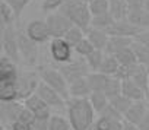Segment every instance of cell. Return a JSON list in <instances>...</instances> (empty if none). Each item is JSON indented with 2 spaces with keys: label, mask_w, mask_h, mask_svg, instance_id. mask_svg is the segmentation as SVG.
Wrapping results in <instances>:
<instances>
[{
  "label": "cell",
  "mask_w": 149,
  "mask_h": 130,
  "mask_svg": "<svg viewBox=\"0 0 149 130\" xmlns=\"http://www.w3.org/2000/svg\"><path fill=\"white\" fill-rule=\"evenodd\" d=\"M72 130H88L95 123V114L89 98H69L66 104Z\"/></svg>",
  "instance_id": "obj_1"
},
{
  "label": "cell",
  "mask_w": 149,
  "mask_h": 130,
  "mask_svg": "<svg viewBox=\"0 0 149 130\" xmlns=\"http://www.w3.org/2000/svg\"><path fill=\"white\" fill-rule=\"evenodd\" d=\"M74 26L82 28L85 32L91 28V21H92V13L89 10L88 3L84 2H73V0H66L58 9Z\"/></svg>",
  "instance_id": "obj_2"
},
{
  "label": "cell",
  "mask_w": 149,
  "mask_h": 130,
  "mask_svg": "<svg viewBox=\"0 0 149 130\" xmlns=\"http://www.w3.org/2000/svg\"><path fill=\"white\" fill-rule=\"evenodd\" d=\"M38 75H40L41 82H44L45 85H48L53 89H56L66 99L70 98V95H69V82H67L64 75L57 67L41 66V67H38Z\"/></svg>",
  "instance_id": "obj_3"
},
{
  "label": "cell",
  "mask_w": 149,
  "mask_h": 130,
  "mask_svg": "<svg viewBox=\"0 0 149 130\" xmlns=\"http://www.w3.org/2000/svg\"><path fill=\"white\" fill-rule=\"evenodd\" d=\"M18 28L16 25H8L2 26V50L3 54L12 58L13 61L19 63L21 61V54H19V42H18Z\"/></svg>",
  "instance_id": "obj_4"
},
{
  "label": "cell",
  "mask_w": 149,
  "mask_h": 130,
  "mask_svg": "<svg viewBox=\"0 0 149 130\" xmlns=\"http://www.w3.org/2000/svg\"><path fill=\"white\" fill-rule=\"evenodd\" d=\"M18 42H19V54L21 60L26 66H37L38 63V44L32 41L25 31H18Z\"/></svg>",
  "instance_id": "obj_5"
},
{
  "label": "cell",
  "mask_w": 149,
  "mask_h": 130,
  "mask_svg": "<svg viewBox=\"0 0 149 130\" xmlns=\"http://www.w3.org/2000/svg\"><path fill=\"white\" fill-rule=\"evenodd\" d=\"M56 67L64 75L67 82H72V81L79 79V78H86L91 73V69H89L88 63L84 57H79L76 60L73 58L72 61L64 63V64H56Z\"/></svg>",
  "instance_id": "obj_6"
},
{
  "label": "cell",
  "mask_w": 149,
  "mask_h": 130,
  "mask_svg": "<svg viewBox=\"0 0 149 130\" xmlns=\"http://www.w3.org/2000/svg\"><path fill=\"white\" fill-rule=\"evenodd\" d=\"M48 53L56 64H64L73 60V47L64 38H51L48 45Z\"/></svg>",
  "instance_id": "obj_7"
},
{
  "label": "cell",
  "mask_w": 149,
  "mask_h": 130,
  "mask_svg": "<svg viewBox=\"0 0 149 130\" xmlns=\"http://www.w3.org/2000/svg\"><path fill=\"white\" fill-rule=\"evenodd\" d=\"M45 22L48 25V31H50L51 38H64L67 31L73 26V24L58 10L48 13L45 18Z\"/></svg>",
  "instance_id": "obj_8"
},
{
  "label": "cell",
  "mask_w": 149,
  "mask_h": 130,
  "mask_svg": "<svg viewBox=\"0 0 149 130\" xmlns=\"http://www.w3.org/2000/svg\"><path fill=\"white\" fill-rule=\"evenodd\" d=\"M40 82H41V79H40L38 72L37 73L35 72H21L19 73V79L16 82L18 92H19V99L25 101L28 97L35 94Z\"/></svg>",
  "instance_id": "obj_9"
},
{
  "label": "cell",
  "mask_w": 149,
  "mask_h": 130,
  "mask_svg": "<svg viewBox=\"0 0 149 130\" xmlns=\"http://www.w3.org/2000/svg\"><path fill=\"white\" fill-rule=\"evenodd\" d=\"M35 94H38L50 108H57V110H64L66 108L67 99L63 95H60L56 89H53L51 86L45 85L44 82H40Z\"/></svg>",
  "instance_id": "obj_10"
},
{
  "label": "cell",
  "mask_w": 149,
  "mask_h": 130,
  "mask_svg": "<svg viewBox=\"0 0 149 130\" xmlns=\"http://www.w3.org/2000/svg\"><path fill=\"white\" fill-rule=\"evenodd\" d=\"M25 32L37 44H44V42L51 40V35H50V31H48V25H47V22L44 19L29 21L26 28H25Z\"/></svg>",
  "instance_id": "obj_11"
},
{
  "label": "cell",
  "mask_w": 149,
  "mask_h": 130,
  "mask_svg": "<svg viewBox=\"0 0 149 130\" xmlns=\"http://www.w3.org/2000/svg\"><path fill=\"white\" fill-rule=\"evenodd\" d=\"M16 61L2 54L0 57V83H16L19 79V70Z\"/></svg>",
  "instance_id": "obj_12"
},
{
  "label": "cell",
  "mask_w": 149,
  "mask_h": 130,
  "mask_svg": "<svg viewBox=\"0 0 149 130\" xmlns=\"http://www.w3.org/2000/svg\"><path fill=\"white\" fill-rule=\"evenodd\" d=\"M24 104L19 101H12V102H2L0 107V115H2V127H10L12 123H15L24 110Z\"/></svg>",
  "instance_id": "obj_13"
},
{
  "label": "cell",
  "mask_w": 149,
  "mask_h": 130,
  "mask_svg": "<svg viewBox=\"0 0 149 130\" xmlns=\"http://www.w3.org/2000/svg\"><path fill=\"white\" fill-rule=\"evenodd\" d=\"M24 105L29 111H32L37 118H50L53 115L51 114V108L44 102V99L38 94H32L31 97H28L24 101Z\"/></svg>",
  "instance_id": "obj_14"
},
{
  "label": "cell",
  "mask_w": 149,
  "mask_h": 130,
  "mask_svg": "<svg viewBox=\"0 0 149 130\" xmlns=\"http://www.w3.org/2000/svg\"><path fill=\"white\" fill-rule=\"evenodd\" d=\"M140 31H143V29L133 25L129 19H121V21H116L105 32L110 37L118 35V37H132V38H134V35H137Z\"/></svg>",
  "instance_id": "obj_15"
},
{
  "label": "cell",
  "mask_w": 149,
  "mask_h": 130,
  "mask_svg": "<svg viewBox=\"0 0 149 130\" xmlns=\"http://www.w3.org/2000/svg\"><path fill=\"white\" fill-rule=\"evenodd\" d=\"M121 94L126 95L132 101H143L148 99L146 92L132 79H123L121 81Z\"/></svg>",
  "instance_id": "obj_16"
},
{
  "label": "cell",
  "mask_w": 149,
  "mask_h": 130,
  "mask_svg": "<svg viewBox=\"0 0 149 130\" xmlns=\"http://www.w3.org/2000/svg\"><path fill=\"white\" fill-rule=\"evenodd\" d=\"M148 111H149V104H146L145 99L143 101H133V104L130 105V108L124 114V120L134 123V124H139V121L146 115Z\"/></svg>",
  "instance_id": "obj_17"
},
{
  "label": "cell",
  "mask_w": 149,
  "mask_h": 130,
  "mask_svg": "<svg viewBox=\"0 0 149 130\" xmlns=\"http://www.w3.org/2000/svg\"><path fill=\"white\" fill-rule=\"evenodd\" d=\"M91 88L86 78H79L69 82V95L70 98H89Z\"/></svg>",
  "instance_id": "obj_18"
},
{
  "label": "cell",
  "mask_w": 149,
  "mask_h": 130,
  "mask_svg": "<svg viewBox=\"0 0 149 130\" xmlns=\"http://www.w3.org/2000/svg\"><path fill=\"white\" fill-rule=\"evenodd\" d=\"M127 19L140 29H149V10H146L143 6L130 8Z\"/></svg>",
  "instance_id": "obj_19"
},
{
  "label": "cell",
  "mask_w": 149,
  "mask_h": 130,
  "mask_svg": "<svg viewBox=\"0 0 149 130\" xmlns=\"http://www.w3.org/2000/svg\"><path fill=\"white\" fill-rule=\"evenodd\" d=\"M86 38L92 42V45L97 50H104V51H105V48L108 45V41H110V35L105 31L97 29V28H89L86 31Z\"/></svg>",
  "instance_id": "obj_20"
},
{
  "label": "cell",
  "mask_w": 149,
  "mask_h": 130,
  "mask_svg": "<svg viewBox=\"0 0 149 130\" xmlns=\"http://www.w3.org/2000/svg\"><path fill=\"white\" fill-rule=\"evenodd\" d=\"M133 42H134V38H132V37L113 35V37H110V41H108V45H107V48H105V53L114 56V54L118 53L120 50L127 48V47H132Z\"/></svg>",
  "instance_id": "obj_21"
},
{
  "label": "cell",
  "mask_w": 149,
  "mask_h": 130,
  "mask_svg": "<svg viewBox=\"0 0 149 130\" xmlns=\"http://www.w3.org/2000/svg\"><path fill=\"white\" fill-rule=\"evenodd\" d=\"M130 12V5L127 0H110V13L114 16L116 21L127 19Z\"/></svg>",
  "instance_id": "obj_22"
},
{
  "label": "cell",
  "mask_w": 149,
  "mask_h": 130,
  "mask_svg": "<svg viewBox=\"0 0 149 130\" xmlns=\"http://www.w3.org/2000/svg\"><path fill=\"white\" fill-rule=\"evenodd\" d=\"M108 78L110 76H107V75H104L101 72H91L86 76L88 83H89V88H91L92 92H104Z\"/></svg>",
  "instance_id": "obj_23"
},
{
  "label": "cell",
  "mask_w": 149,
  "mask_h": 130,
  "mask_svg": "<svg viewBox=\"0 0 149 130\" xmlns=\"http://www.w3.org/2000/svg\"><path fill=\"white\" fill-rule=\"evenodd\" d=\"M21 101L16 83H0V102Z\"/></svg>",
  "instance_id": "obj_24"
},
{
  "label": "cell",
  "mask_w": 149,
  "mask_h": 130,
  "mask_svg": "<svg viewBox=\"0 0 149 130\" xmlns=\"http://www.w3.org/2000/svg\"><path fill=\"white\" fill-rule=\"evenodd\" d=\"M120 67H121V66H120L118 60H117L113 54H107V53H105V58H104V61H102V66H101L100 72L104 73V75H107V76H117Z\"/></svg>",
  "instance_id": "obj_25"
},
{
  "label": "cell",
  "mask_w": 149,
  "mask_h": 130,
  "mask_svg": "<svg viewBox=\"0 0 149 130\" xmlns=\"http://www.w3.org/2000/svg\"><path fill=\"white\" fill-rule=\"evenodd\" d=\"M114 57L118 60L121 67H129V66H133V64L137 63V57H136V54H134V51H133L132 47H127V48L120 50L118 53L114 54Z\"/></svg>",
  "instance_id": "obj_26"
},
{
  "label": "cell",
  "mask_w": 149,
  "mask_h": 130,
  "mask_svg": "<svg viewBox=\"0 0 149 130\" xmlns=\"http://www.w3.org/2000/svg\"><path fill=\"white\" fill-rule=\"evenodd\" d=\"M116 22L114 16L107 12V13H102V15H97V16H92V21H91V28H97V29H102V31H107L113 24Z\"/></svg>",
  "instance_id": "obj_27"
},
{
  "label": "cell",
  "mask_w": 149,
  "mask_h": 130,
  "mask_svg": "<svg viewBox=\"0 0 149 130\" xmlns=\"http://www.w3.org/2000/svg\"><path fill=\"white\" fill-rule=\"evenodd\" d=\"M104 58H105V51H104V50H97V48H95L88 57H85V60H86V63H88L91 72H100Z\"/></svg>",
  "instance_id": "obj_28"
},
{
  "label": "cell",
  "mask_w": 149,
  "mask_h": 130,
  "mask_svg": "<svg viewBox=\"0 0 149 130\" xmlns=\"http://www.w3.org/2000/svg\"><path fill=\"white\" fill-rule=\"evenodd\" d=\"M16 15L13 12V9L6 3V2H0V22L2 26H8V25H13L16 22Z\"/></svg>",
  "instance_id": "obj_29"
},
{
  "label": "cell",
  "mask_w": 149,
  "mask_h": 130,
  "mask_svg": "<svg viewBox=\"0 0 149 130\" xmlns=\"http://www.w3.org/2000/svg\"><path fill=\"white\" fill-rule=\"evenodd\" d=\"M86 37V32L82 29V28H79V26H72L69 31H67V34L64 35V40L74 48V47H76L84 38Z\"/></svg>",
  "instance_id": "obj_30"
},
{
  "label": "cell",
  "mask_w": 149,
  "mask_h": 130,
  "mask_svg": "<svg viewBox=\"0 0 149 130\" xmlns=\"http://www.w3.org/2000/svg\"><path fill=\"white\" fill-rule=\"evenodd\" d=\"M89 101L94 107V110L100 114L108 104H110V98L104 94V92H91L89 95Z\"/></svg>",
  "instance_id": "obj_31"
},
{
  "label": "cell",
  "mask_w": 149,
  "mask_h": 130,
  "mask_svg": "<svg viewBox=\"0 0 149 130\" xmlns=\"http://www.w3.org/2000/svg\"><path fill=\"white\" fill-rule=\"evenodd\" d=\"M110 104L117 110V111H120L123 115L126 114V111L130 108V105L133 104V101L132 99H129L126 95H123V94H118V95H116V97H113V98H110Z\"/></svg>",
  "instance_id": "obj_32"
},
{
  "label": "cell",
  "mask_w": 149,
  "mask_h": 130,
  "mask_svg": "<svg viewBox=\"0 0 149 130\" xmlns=\"http://www.w3.org/2000/svg\"><path fill=\"white\" fill-rule=\"evenodd\" d=\"M48 130H72V126H70L69 118L53 114L48 121Z\"/></svg>",
  "instance_id": "obj_33"
},
{
  "label": "cell",
  "mask_w": 149,
  "mask_h": 130,
  "mask_svg": "<svg viewBox=\"0 0 149 130\" xmlns=\"http://www.w3.org/2000/svg\"><path fill=\"white\" fill-rule=\"evenodd\" d=\"M132 48H133V51H134V54L137 57V63H140V64H143V66L149 67V47H146V45L134 41L132 44Z\"/></svg>",
  "instance_id": "obj_34"
},
{
  "label": "cell",
  "mask_w": 149,
  "mask_h": 130,
  "mask_svg": "<svg viewBox=\"0 0 149 130\" xmlns=\"http://www.w3.org/2000/svg\"><path fill=\"white\" fill-rule=\"evenodd\" d=\"M88 6L92 16L102 15V13L110 12V0H89Z\"/></svg>",
  "instance_id": "obj_35"
},
{
  "label": "cell",
  "mask_w": 149,
  "mask_h": 130,
  "mask_svg": "<svg viewBox=\"0 0 149 130\" xmlns=\"http://www.w3.org/2000/svg\"><path fill=\"white\" fill-rule=\"evenodd\" d=\"M104 94H105L108 98H113V97L121 94V79H118V78H116V76H110L108 81H107Z\"/></svg>",
  "instance_id": "obj_36"
},
{
  "label": "cell",
  "mask_w": 149,
  "mask_h": 130,
  "mask_svg": "<svg viewBox=\"0 0 149 130\" xmlns=\"http://www.w3.org/2000/svg\"><path fill=\"white\" fill-rule=\"evenodd\" d=\"M73 50H74V53H76L79 57H84V58H85V57H88V56L95 50V47H94V45H92V42L85 37V38H84V40L76 45V47H74Z\"/></svg>",
  "instance_id": "obj_37"
},
{
  "label": "cell",
  "mask_w": 149,
  "mask_h": 130,
  "mask_svg": "<svg viewBox=\"0 0 149 130\" xmlns=\"http://www.w3.org/2000/svg\"><path fill=\"white\" fill-rule=\"evenodd\" d=\"M3 2H6L13 9V12L16 15V19H19L21 15H22V12L25 10V8L32 2V0H3Z\"/></svg>",
  "instance_id": "obj_38"
},
{
  "label": "cell",
  "mask_w": 149,
  "mask_h": 130,
  "mask_svg": "<svg viewBox=\"0 0 149 130\" xmlns=\"http://www.w3.org/2000/svg\"><path fill=\"white\" fill-rule=\"evenodd\" d=\"M64 2H66V0H42L41 10L45 12L47 15L48 13H53V12H57Z\"/></svg>",
  "instance_id": "obj_39"
},
{
  "label": "cell",
  "mask_w": 149,
  "mask_h": 130,
  "mask_svg": "<svg viewBox=\"0 0 149 130\" xmlns=\"http://www.w3.org/2000/svg\"><path fill=\"white\" fill-rule=\"evenodd\" d=\"M100 115L107 117V118H111V120H124V115H123L120 111H117L111 104H108V105L100 113Z\"/></svg>",
  "instance_id": "obj_40"
},
{
  "label": "cell",
  "mask_w": 149,
  "mask_h": 130,
  "mask_svg": "<svg viewBox=\"0 0 149 130\" xmlns=\"http://www.w3.org/2000/svg\"><path fill=\"white\" fill-rule=\"evenodd\" d=\"M18 120L19 121H24V123H26V124H34V121H35V114L32 113V111H29L26 107H24V110L21 111V114H19V117H18Z\"/></svg>",
  "instance_id": "obj_41"
},
{
  "label": "cell",
  "mask_w": 149,
  "mask_h": 130,
  "mask_svg": "<svg viewBox=\"0 0 149 130\" xmlns=\"http://www.w3.org/2000/svg\"><path fill=\"white\" fill-rule=\"evenodd\" d=\"M134 41L136 42H140V44H143L146 47H149V29H143L137 35H134Z\"/></svg>",
  "instance_id": "obj_42"
},
{
  "label": "cell",
  "mask_w": 149,
  "mask_h": 130,
  "mask_svg": "<svg viewBox=\"0 0 149 130\" xmlns=\"http://www.w3.org/2000/svg\"><path fill=\"white\" fill-rule=\"evenodd\" d=\"M9 129H10V130H32V126H31V124H26V123H24V121L16 120L15 123L10 124Z\"/></svg>",
  "instance_id": "obj_43"
},
{
  "label": "cell",
  "mask_w": 149,
  "mask_h": 130,
  "mask_svg": "<svg viewBox=\"0 0 149 130\" xmlns=\"http://www.w3.org/2000/svg\"><path fill=\"white\" fill-rule=\"evenodd\" d=\"M123 121L124 120H111L107 130H123Z\"/></svg>",
  "instance_id": "obj_44"
},
{
  "label": "cell",
  "mask_w": 149,
  "mask_h": 130,
  "mask_svg": "<svg viewBox=\"0 0 149 130\" xmlns=\"http://www.w3.org/2000/svg\"><path fill=\"white\" fill-rule=\"evenodd\" d=\"M137 126H139V129H140V130H149V111H148V113H146V115L139 121V124H137Z\"/></svg>",
  "instance_id": "obj_45"
},
{
  "label": "cell",
  "mask_w": 149,
  "mask_h": 130,
  "mask_svg": "<svg viewBox=\"0 0 149 130\" xmlns=\"http://www.w3.org/2000/svg\"><path fill=\"white\" fill-rule=\"evenodd\" d=\"M123 130H140L137 124L134 123H130V121H123Z\"/></svg>",
  "instance_id": "obj_46"
},
{
  "label": "cell",
  "mask_w": 149,
  "mask_h": 130,
  "mask_svg": "<svg viewBox=\"0 0 149 130\" xmlns=\"http://www.w3.org/2000/svg\"><path fill=\"white\" fill-rule=\"evenodd\" d=\"M143 8L146 10H149V0H145V2H143Z\"/></svg>",
  "instance_id": "obj_47"
},
{
  "label": "cell",
  "mask_w": 149,
  "mask_h": 130,
  "mask_svg": "<svg viewBox=\"0 0 149 130\" xmlns=\"http://www.w3.org/2000/svg\"><path fill=\"white\" fill-rule=\"evenodd\" d=\"M88 130H100V129H98V126H97V124L94 123V124H92V126H91V127H89Z\"/></svg>",
  "instance_id": "obj_48"
},
{
  "label": "cell",
  "mask_w": 149,
  "mask_h": 130,
  "mask_svg": "<svg viewBox=\"0 0 149 130\" xmlns=\"http://www.w3.org/2000/svg\"><path fill=\"white\" fill-rule=\"evenodd\" d=\"M73 2H84V3H88L89 0H73Z\"/></svg>",
  "instance_id": "obj_49"
},
{
  "label": "cell",
  "mask_w": 149,
  "mask_h": 130,
  "mask_svg": "<svg viewBox=\"0 0 149 130\" xmlns=\"http://www.w3.org/2000/svg\"><path fill=\"white\" fill-rule=\"evenodd\" d=\"M149 69V67H148ZM148 101H149V91H148Z\"/></svg>",
  "instance_id": "obj_50"
}]
</instances>
